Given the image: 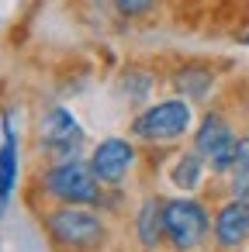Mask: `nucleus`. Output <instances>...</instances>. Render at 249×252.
<instances>
[{"mask_svg": "<svg viewBox=\"0 0 249 252\" xmlns=\"http://www.w3.org/2000/svg\"><path fill=\"white\" fill-rule=\"evenodd\" d=\"M42 187L45 193H52L56 200L63 204H80V207H90L104 197V183L97 180L94 166L90 162H80V159H63L56 162L45 176H42Z\"/></svg>", "mask_w": 249, "mask_h": 252, "instance_id": "f257e3e1", "label": "nucleus"}, {"mask_svg": "<svg viewBox=\"0 0 249 252\" xmlns=\"http://www.w3.org/2000/svg\"><path fill=\"white\" fill-rule=\"evenodd\" d=\"M45 228H49V235H52L59 245H66V249H73V252L97 249V245L104 242V235H107L101 214L90 211V207H80V204H63L59 211H52V214L45 218Z\"/></svg>", "mask_w": 249, "mask_h": 252, "instance_id": "f03ea898", "label": "nucleus"}, {"mask_svg": "<svg viewBox=\"0 0 249 252\" xmlns=\"http://www.w3.org/2000/svg\"><path fill=\"white\" fill-rule=\"evenodd\" d=\"M190 128V104L187 100H159L145 107L132 121V135L142 142H173Z\"/></svg>", "mask_w": 249, "mask_h": 252, "instance_id": "7ed1b4c3", "label": "nucleus"}, {"mask_svg": "<svg viewBox=\"0 0 249 252\" xmlns=\"http://www.w3.org/2000/svg\"><path fill=\"white\" fill-rule=\"evenodd\" d=\"M163 218H166V238L173 242L177 252H194L208 235V211L197 200H187V197L166 200Z\"/></svg>", "mask_w": 249, "mask_h": 252, "instance_id": "20e7f679", "label": "nucleus"}, {"mask_svg": "<svg viewBox=\"0 0 249 252\" xmlns=\"http://www.w3.org/2000/svg\"><path fill=\"white\" fill-rule=\"evenodd\" d=\"M194 149L204 156V162H208L214 173H232L239 138H235V131L228 128V121H225L221 114H208V118L201 121V128L194 131Z\"/></svg>", "mask_w": 249, "mask_h": 252, "instance_id": "39448f33", "label": "nucleus"}, {"mask_svg": "<svg viewBox=\"0 0 249 252\" xmlns=\"http://www.w3.org/2000/svg\"><path fill=\"white\" fill-rule=\"evenodd\" d=\"M38 138H42V145H45L49 152L70 159V156L76 152V145L83 142V128H80V121H76L70 111H63V107H49V111L42 114Z\"/></svg>", "mask_w": 249, "mask_h": 252, "instance_id": "423d86ee", "label": "nucleus"}, {"mask_svg": "<svg viewBox=\"0 0 249 252\" xmlns=\"http://www.w3.org/2000/svg\"><path fill=\"white\" fill-rule=\"evenodd\" d=\"M132 162H135V149H132L125 138H104V142L94 149V156H90V166H94L97 180L107 183V187L121 183L125 173L132 169Z\"/></svg>", "mask_w": 249, "mask_h": 252, "instance_id": "0eeeda50", "label": "nucleus"}, {"mask_svg": "<svg viewBox=\"0 0 249 252\" xmlns=\"http://www.w3.org/2000/svg\"><path fill=\"white\" fill-rule=\"evenodd\" d=\"M249 238V200H225L214 214V242L221 249H239Z\"/></svg>", "mask_w": 249, "mask_h": 252, "instance_id": "6e6552de", "label": "nucleus"}, {"mask_svg": "<svg viewBox=\"0 0 249 252\" xmlns=\"http://www.w3.org/2000/svg\"><path fill=\"white\" fill-rule=\"evenodd\" d=\"M163 204L166 200H156V197H145L139 214H135V235L145 249H156L166 235V218H163Z\"/></svg>", "mask_w": 249, "mask_h": 252, "instance_id": "1a4fd4ad", "label": "nucleus"}, {"mask_svg": "<svg viewBox=\"0 0 249 252\" xmlns=\"http://www.w3.org/2000/svg\"><path fill=\"white\" fill-rule=\"evenodd\" d=\"M18 183V138L11 121L4 118V145H0V200H7V193Z\"/></svg>", "mask_w": 249, "mask_h": 252, "instance_id": "9d476101", "label": "nucleus"}, {"mask_svg": "<svg viewBox=\"0 0 249 252\" xmlns=\"http://www.w3.org/2000/svg\"><path fill=\"white\" fill-rule=\"evenodd\" d=\"M201 173H204V156H201L197 149H190V152H183V156L177 159L170 180H173V187H180V190H194V187L201 183Z\"/></svg>", "mask_w": 249, "mask_h": 252, "instance_id": "9b49d317", "label": "nucleus"}, {"mask_svg": "<svg viewBox=\"0 0 249 252\" xmlns=\"http://www.w3.org/2000/svg\"><path fill=\"white\" fill-rule=\"evenodd\" d=\"M152 4H156V0H114V7H118L125 18H142V14L152 11Z\"/></svg>", "mask_w": 249, "mask_h": 252, "instance_id": "f8f14e48", "label": "nucleus"}, {"mask_svg": "<svg viewBox=\"0 0 249 252\" xmlns=\"http://www.w3.org/2000/svg\"><path fill=\"white\" fill-rule=\"evenodd\" d=\"M235 166L249 169V135H246V138H239V149H235Z\"/></svg>", "mask_w": 249, "mask_h": 252, "instance_id": "ddd939ff", "label": "nucleus"}, {"mask_svg": "<svg viewBox=\"0 0 249 252\" xmlns=\"http://www.w3.org/2000/svg\"><path fill=\"white\" fill-rule=\"evenodd\" d=\"M242 42H246V45H249V35H246V38H242Z\"/></svg>", "mask_w": 249, "mask_h": 252, "instance_id": "4468645a", "label": "nucleus"}]
</instances>
